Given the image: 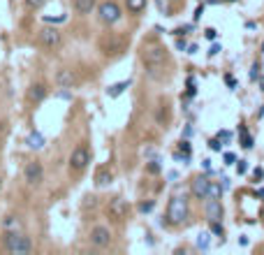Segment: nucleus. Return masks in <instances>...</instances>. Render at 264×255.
Listing matches in <instances>:
<instances>
[{"label": "nucleus", "instance_id": "5", "mask_svg": "<svg viewBox=\"0 0 264 255\" xmlns=\"http://www.w3.org/2000/svg\"><path fill=\"white\" fill-rule=\"evenodd\" d=\"M130 214V204L123 197H111L109 204H107V216H109L114 223H123Z\"/></svg>", "mask_w": 264, "mask_h": 255}, {"label": "nucleus", "instance_id": "21", "mask_svg": "<svg viewBox=\"0 0 264 255\" xmlns=\"http://www.w3.org/2000/svg\"><path fill=\"white\" fill-rule=\"evenodd\" d=\"M239 130H241V146H244V149H250V146H253V137H250L248 132H246L244 125H241Z\"/></svg>", "mask_w": 264, "mask_h": 255}, {"label": "nucleus", "instance_id": "12", "mask_svg": "<svg viewBox=\"0 0 264 255\" xmlns=\"http://www.w3.org/2000/svg\"><path fill=\"white\" fill-rule=\"evenodd\" d=\"M206 218L209 223H215V220H223V204L220 200H206Z\"/></svg>", "mask_w": 264, "mask_h": 255}, {"label": "nucleus", "instance_id": "14", "mask_svg": "<svg viewBox=\"0 0 264 255\" xmlns=\"http://www.w3.org/2000/svg\"><path fill=\"white\" fill-rule=\"evenodd\" d=\"M111 181H114V172L109 170V167H100V170L95 172V186H109Z\"/></svg>", "mask_w": 264, "mask_h": 255}, {"label": "nucleus", "instance_id": "31", "mask_svg": "<svg viewBox=\"0 0 264 255\" xmlns=\"http://www.w3.org/2000/svg\"><path fill=\"white\" fill-rule=\"evenodd\" d=\"M253 176H255V179L259 181V179H262V170H259V167H257V170H255V174H253Z\"/></svg>", "mask_w": 264, "mask_h": 255}, {"label": "nucleus", "instance_id": "19", "mask_svg": "<svg viewBox=\"0 0 264 255\" xmlns=\"http://www.w3.org/2000/svg\"><path fill=\"white\" fill-rule=\"evenodd\" d=\"M26 144H28L30 149H42V146H44V137H42L40 132H30L28 140H26Z\"/></svg>", "mask_w": 264, "mask_h": 255}, {"label": "nucleus", "instance_id": "22", "mask_svg": "<svg viewBox=\"0 0 264 255\" xmlns=\"http://www.w3.org/2000/svg\"><path fill=\"white\" fill-rule=\"evenodd\" d=\"M44 3L46 0H26V7H28V10H40Z\"/></svg>", "mask_w": 264, "mask_h": 255}, {"label": "nucleus", "instance_id": "7", "mask_svg": "<svg viewBox=\"0 0 264 255\" xmlns=\"http://www.w3.org/2000/svg\"><path fill=\"white\" fill-rule=\"evenodd\" d=\"M90 163V151L86 144H79L75 151L70 153V170L72 172H84Z\"/></svg>", "mask_w": 264, "mask_h": 255}, {"label": "nucleus", "instance_id": "8", "mask_svg": "<svg viewBox=\"0 0 264 255\" xmlns=\"http://www.w3.org/2000/svg\"><path fill=\"white\" fill-rule=\"evenodd\" d=\"M23 179L28 186H40L44 181V167H42L40 160H30L28 165L23 167Z\"/></svg>", "mask_w": 264, "mask_h": 255}, {"label": "nucleus", "instance_id": "16", "mask_svg": "<svg viewBox=\"0 0 264 255\" xmlns=\"http://www.w3.org/2000/svg\"><path fill=\"white\" fill-rule=\"evenodd\" d=\"M93 7H95V0H75V12L77 14H81V16L90 14Z\"/></svg>", "mask_w": 264, "mask_h": 255}, {"label": "nucleus", "instance_id": "30", "mask_svg": "<svg viewBox=\"0 0 264 255\" xmlns=\"http://www.w3.org/2000/svg\"><path fill=\"white\" fill-rule=\"evenodd\" d=\"M236 170H239V174H244V172H246V165H244V160H239V167H236Z\"/></svg>", "mask_w": 264, "mask_h": 255}, {"label": "nucleus", "instance_id": "18", "mask_svg": "<svg viewBox=\"0 0 264 255\" xmlns=\"http://www.w3.org/2000/svg\"><path fill=\"white\" fill-rule=\"evenodd\" d=\"M220 195H223V186L218 183V181H209V190H206V200H220Z\"/></svg>", "mask_w": 264, "mask_h": 255}, {"label": "nucleus", "instance_id": "6", "mask_svg": "<svg viewBox=\"0 0 264 255\" xmlns=\"http://www.w3.org/2000/svg\"><path fill=\"white\" fill-rule=\"evenodd\" d=\"M37 40H40V44L44 47V49H49V51H56L60 44H63L60 30L58 28H51V26H46V28H42L40 33H37Z\"/></svg>", "mask_w": 264, "mask_h": 255}, {"label": "nucleus", "instance_id": "23", "mask_svg": "<svg viewBox=\"0 0 264 255\" xmlns=\"http://www.w3.org/2000/svg\"><path fill=\"white\" fill-rule=\"evenodd\" d=\"M146 170H149L151 174H158V172H160V163L158 160H151L149 165H146Z\"/></svg>", "mask_w": 264, "mask_h": 255}, {"label": "nucleus", "instance_id": "4", "mask_svg": "<svg viewBox=\"0 0 264 255\" xmlns=\"http://www.w3.org/2000/svg\"><path fill=\"white\" fill-rule=\"evenodd\" d=\"M98 14H100V21L105 26H114L121 21V7L118 3H114V0H105V3H100L98 5Z\"/></svg>", "mask_w": 264, "mask_h": 255}, {"label": "nucleus", "instance_id": "2", "mask_svg": "<svg viewBox=\"0 0 264 255\" xmlns=\"http://www.w3.org/2000/svg\"><path fill=\"white\" fill-rule=\"evenodd\" d=\"M190 206H188V197L183 195H174L170 200V206H167V223L170 225H183L188 220Z\"/></svg>", "mask_w": 264, "mask_h": 255}, {"label": "nucleus", "instance_id": "3", "mask_svg": "<svg viewBox=\"0 0 264 255\" xmlns=\"http://www.w3.org/2000/svg\"><path fill=\"white\" fill-rule=\"evenodd\" d=\"M141 60H144V65L149 70H158L160 65H164V60H167V49L160 44H146L141 49Z\"/></svg>", "mask_w": 264, "mask_h": 255}, {"label": "nucleus", "instance_id": "17", "mask_svg": "<svg viewBox=\"0 0 264 255\" xmlns=\"http://www.w3.org/2000/svg\"><path fill=\"white\" fill-rule=\"evenodd\" d=\"M146 3L149 0H125V7H128L130 14H141L146 10Z\"/></svg>", "mask_w": 264, "mask_h": 255}, {"label": "nucleus", "instance_id": "32", "mask_svg": "<svg viewBox=\"0 0 264 255\" xmlns=\"http://www.w3.org/2000/svg\"><path fill=\"white\" fill-rule=\"evenodd\" d=\"M0 188H3V179H0Z\"/></svg>", "mask_w": 264, "mask_h": 255}, {"label": "nucleus", "instance_id": "28", "mask_svg": "<svg viewBox=\"0 0 264 255\" xmlns=\"http://www.w3.org/2000/svg\"><path fill=\"white\" fill-rule=\"evenodd\" d=\"M209 146H211L213 151H220V146H223V144H220V140L215 137V140H211V142H209Z\"/></svg>", "mask_w": 264, "mask_h": 255}, {"label": "nucleus", "instance_id": "1", "mask_svg": "<svg viewBox=\"0 0 264 255\" xmlns=\"http://www.w3.org/2000/svg\"><path fill=\"white\" fill-rule=\"evenodd\" d=\"M3 248L12 255H28L35 250V244H33L30 237L23 235V232H5V237H3Z\"/></svg>", "mask_w": 264, "mask_h": 255}, {"label": "nucleus", "instance_id": "20", "mask_svg": "<svg viewBox=\"0 0 264 255\" xmlns=\"http://www.w3.org/2000/svg\"><path fill=\"white\" fill-rule=\"evenodd\" d=\"M128 86H130V81H121V84H114V86H111V88L107 90V93H109V98H118V95L123 93V90L128 88Z\"/></svg>", "mask_w": 264, "mask_h": 255}, {"label": "nucleus", "instance_id": "15", "mask_svg": "<svg viewBox=\"0 0 264 255\" xmlns=\"http://www.w3.org/2000/svg\"><path fill=\"white\" fill-rule=\"evenodd\" d=\"M3 230L5 232H21L23 230V220H21L19 216H7V218L3 220Z\"/></svg>", "mask_w": 264, "mask_h": 255}, {"label": "nucleus", "instance_id": "13", "mask_svg": "<svg viewBox=\"0 0 264 255\" xmlns=\"http://www.w3.org/2000/svg\"><path fill=\"white\" fill-rule=\"evenodd\" d=\"M46 98V86L44 84H40V81H37V84H30V88H28V102H42Z\"/></svg>", "mask_w": 264, "mask_h": 255}, {"label": "nucleus", "instance_id": "11", "mask_svg": "<svg viewBox=\"0 0 264 255\" xmlns=\"http://www.w3.org/2000/svg\"><path fill=\"white\" fill-rule=\"evenodd\" d=\"M190 190H193V197H195V200H206L209 179H206V176H195V179H193V186H190Z\"/></svg>", "mask_w": 264, "mask_h": 255}, {"label": "nucleus", "instance_id": "27", "mask_svg": "<svg viewBox=\"0 0 264 255\" xmlns=\"http://www.w3.org/2000/svg\"><path fill=\"white\" fill-rule=\"evenodd\" d=\"M204 35H206V40H215V37H218V33H215L213 28H206V33H204Z\"/></svg>", "mask_w": 264, "mask_h": 255}, {"label": "nucleus", "instance_id": "25", "mask_svg": "<svg viewBox=\"0 0 264 255\" xmlns=\"http://www.w3.org/2000/svg\"><path fill=\"white\" fill-rule=\"evenodd\" d=\"M232 163H236V155L234 153H225V165H232Z\"/></svg>", "mask_w": 264, "mask_h": 255}, {"label": "nucleus", "instance_id": "10", "mask_svg": "<svg viewBox=\"0 0 264 255\" xmlns=\"http://www.w3.org/2000/svg\"><path fill=\"white\" fill-rule=\"evenodd\" d=\"M56 84L63 86V88H75V86H79V75L70 67H63V70L56 72Z\"/></svg>", "mask_w": 264, "mask_h": 255}, {"label": "nucleus", "instance_id": "26", "mask_svg": "<svg viewBox=\"0 0 264 255\" xmlns=\"http://www.w3.org/2000/svg\"><path fill=\"white\" fill-rule=\"evenodd\" d=\"M197 244H200L202 248H206V246H209V235H200V241H197Z\"/></svg>", "mask_w": 264, "mask_h": 255}, {"label": "nucleus", "instance_id": "9", "mask_svg": "<svg viewBox=\"0 0 264 255\" xmlns=\"http://www.w3.org/2000/svg\"><path fill=\"white\" fill-rule=\"evenodd\" d=\"M90 244L93 246H98V248H107V246L111 244V232H109V227H105V225H95L93 230H90Z\"/></svg>", "mask_w": 264, "mask_h": 255}, {"label": "nucleus", "instance_id": "29", "mask_svg": "<svg viewBox=\"0 0 264 255\" xmlns=\"http://www.w3.org/2000/svg\"><path fill=\"white\" fill-rule=\"evenodd\" d=\"M225 81H227V86H229V88H234V86H236V79H234V77H225Z\"/></svg>", "mask_w": 264, "mask_h": 255}, {"label": "nucleus", "instance_id": "33", "mask_svg": "<svg viewBox=\"0 0 264 255\" xmlns=\"http://www.w3.org/2000/svg\"><path fill=\"white\" fill-rule=\"evenodd\" d=\"M262 88H264V79H262Z\"/></svg>", "mask_w": 264, "mask_h": 255}, {"label": "nucleus", "instance_id": "24", "mask_svg": "<svg viewBox=\"0 0 264 255\" xmlns=\"http://www.w3.org/2000/svg\"><path fill=\"white\" fill-rule=\"evenodd\" d=\"M151 209H153V202H141V204H139V211H141V214H149Z\"/></svg>", "mask_w": 264, "mask_h": 255}]
</instances>
